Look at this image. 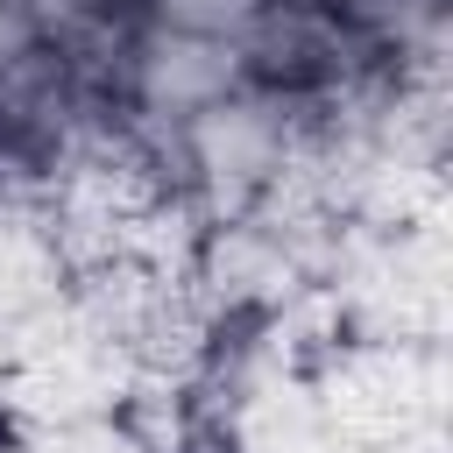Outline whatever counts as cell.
<instances>
[{
    "label": "cell",
    "instance_id": "cell-1",
    "mask_svg": "<svg viewBox=\"0 0 453 453\" xmlns=\"http://www.w3.org/2000/svg\"><path fill=\"white\" fill-rule=\"evenodd\" d=\"M297 134V92L234 85L226 99L184 113V156H191V198L205 219H241L262 191V177L283 163Z\"/></svg>",
    "mask_w": 453,
    "mask_h": 453
},
{
    "label": "cell",
    "instance_id": "cell-2",
    "mask_svg": "<svg viewBox=\"0 0 453 453\" xmlns=\"http://www.w3.org/2000/svg\"><path fill=\"white\" fill-rule=\"evenodd\" d=\"M234 57H241V78L248 85H269V92H319L326 78L382 57L368 35H354L333 7H276L262 0L241 28H234Z\"/></svg>",
    "mask_w": 453,
    "mask_h": 453
},
{
    "label": "cell",
    "instance_id": "cell-3",
    "mask_svg": "<svg viewBox=\"0 0 453 453\" xmlns=\"http://www.w3.org/2000/svg\"><path fill=\"white\" fill-rule=\"evenodd\" d=\"M297 283H304V276H297L290 248H283L255 212H241V219H212L205 241H198V262H191V276H184V290L205 304L212 326L262 319V311H276Z\"/></svg>",
    "mask_w": 453,
    "mask_h": 453
},
{
    "label": "cell",
    "instance_id": "cell-4",
    "mask_svg": "<svg viewBox=\"0 0 453 453\" xmlns=\"http://www.w3.org/2000/svg\"><path fill=\"white\" fill-rule=\"evenodd\" d=\"M234 85H248L234 35H191V28H156V21L134 28V57H127V99L134 106L184 120V113L226 99Z\"/></svg>",
    "mask_w": 453,
    "mask_h": 453
},
{
    "label": "cell",
    "instance_id": "cell-5",
    "mask_svg": "<svg viewBox=\"0 0 453 453\" xmlns=\"http://www.w3.org/2000/svg\"><path fill=\"white\" fill-rule=\"evenodd\" d=\"M205 226H212V219L198 212L191 184H177V191L142 198V205L120 219V255H134L156 283H184V276H191V262H198Z\"/></svg>",
    "mask_w": 453,
    "mask_h": 453
},
{
    "label": "cell",
    "instance_id": "cell-6",
    "mask_svg": "<svg viewBox=\"0 0 453 453\" xmlns=\"http://www.w3.org/2000/svg\"><path fill=\"white\" fill-rule=\"evenodd\" d=\"M170 283H156L134 255H106V262H85V269H71V283H64V297H71V311L85 319V333H106V340H127L142 319H149V304L163 297Z\"/></svg>",
    "mask_w": 453,
    "mask_h": 453
},
{
    "label": "cell",
    "instance_id": "cell-7",
    "mask_svg": "<svg viewBox=\"0 0 453 453\" xmlns=\"http://www.w3.org/2000/svg\"><path fill=\"white\" fill-rule=\"evenodd\" d=\"M212 319H205V304L184 290V283H170L156 304H149V319L127 333V354H134V368L142 375H170V382H191L198 375V361L212 354Z\"/></svg>",
    "mask_w": 453,
    "mask_h": 453
},
{
    "label": "cell",
    "instance_id": "cell-8",
    "mask_svg": "<svg viewBox=\"0 0 453 453\" xmlns=\"http://www.w3.org/2000/svg\"><path fill=\"white\" fill-rule=\"evenodd\" d=\"M113 418H120V432H127L142 453H198L191 396H184V382H170V375H142V368H134V382H127V396L113 403Z\"/></svg>",
    "mask_w": 453,
    "mask_h": 453
},
{
    "label": "cell",
    "instance_id": "cell-9",
    "mask_svg": "<svg viewBox=\"0 0 453 453\" xmlns=\"http://www.w3.org/2000/svg\"><path fill=\"white\" fill-rule=\"evenodd\" d=\"M142 21L156 28H191V35H234L262 0H134Z\"/></svg>",
    "mask_w": 453,
    "mask_h": 453
},
{
    "label": "cell",
    "instance_id": "cell-10",
    "mask_svg": "<svg viewBox=\"0 0 453 453\" xmlns=\"http://www.w3.org/2000/svg\"><path fill=\"white\" fill-rule=\"evenodd\" d=\"M106 0H21V14H28V28L50 42V35H64V28H78L85 14H99Z\"/></svg>",
    "mask_w": 453,
    "mask_h": 453
},
{
    "label": "cell",
    "instance_id": "cell-11",
    "mask_svg": "<svg viewBox=\"0 0 453 453\" xmlns=\"http://www.w3.org/2000/svg\"><path fill=\"white\" fill-rule=\"evenodd\" d=\"M28 42H42V35L28 28V14H21V0H0V64H7V57H21Z\"/></svg>",
    "mask_w": 453,
    "mask_h": 453
},
{
    "label": "cell",
    "instance_id": "cell-12",
    "mask_svg": "<svg viewBox=\"0 0 453 453\" xmlns=\"http://www.w3.org/2000/svg\"><path fill=\"white\" fill-rule=\"evenodd\" d=\"M276 7H333V0H276Z\"/></svg>",
    "mask_w": 453,
    "mask_h": 453
}]
</instances>
